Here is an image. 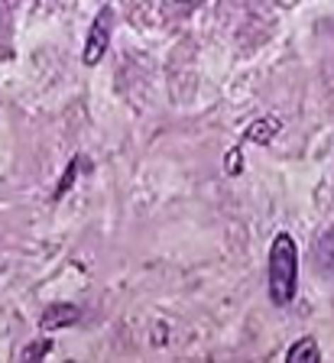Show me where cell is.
<instances>
[{
    "label": "cell",
    "instance_id": "1",
    "mask_svg": "<svg viewBox=\"0 0 334 363\" xmlns=\"http://www.w3.org/2000/svg\"><path fill=\"white\" fill-rule=\"evenodd\" d=\"M269 298L276 308H286L296 298L299 286V247L292 240V234L279 230L269 243Z\"/></svg>",
    "mask_w": 334,
    "mask_h": 363
},
{
    "label": "cell",
    "instance_id": "2",
    "mask_svg": "<svg viewBox=\"0 0 334 363\" xmlns=\"http://www.w3.org/2000/svg\"><path fill=\"white\" fill-rule=\"evenodd\" d=\"M111 33H114V10L104 7V10H98V16H94V23H91V30H88V39H84L82 62L88 68L98 65V62L104 59V52L111 49Z\"/></svg>",
    "mask_w": 334,
    "mask_h": 363
},
{
    "label": "cell",
    "instance_id": "3",
    "mask_svg": "<svg viewBox=\"0 0 334 363\" xmlns=\"http://www.w3.org/2000/svg\"><path fill=\"white\" fill-rule=\"evenodd\" d=\"M78 318H82L78 305H72V302H55V305H49V308L39 315V328H43V331H62V328L78 325Z\"/></svg>",
    "mask_w": 334,
    "mask_h": 363
},
{
    "label": "cell",
    "instance_id": "4",
    "mask_svg": "<svg viewBox=\"0 0 334 363\" xmlns=\"http://www.w3.org/2000/svg\"><path fill=\"white\" fill-rule=\"evenodd\" d=\"M286 360L289 363H318L321 360V347H318V340L311 337H302V340H296L292 347L286 350Z\"/></svg>",
    "mask_w": 334,
    "mask_h": 363
},
{
    "label": "cell",
    "instance_id": "5",
    "mask_svg": "<svg viewBox=\"0 0 334 363\" xmlns=\"http://www.w3.org/2000/svg\"><path fill=\"white\" fill-rule=\"evenodd\" d=\"M276 133H279V121H276V117H263V121H253L250 127H247V133H243V136H247L250 143L266 146Z\"/></svg>",
    "mask_w": 334,
    "mask_h": 363
},
{
    "label": "cell",
    "instance_id": "6",
    "mask_svg": "<svg viewBox=\"0 0 334 363\" xmlns=\"http://www.w3.org/2000/svg\"><path fill=\"white\" fill-rule=\"evenodd\" d=\"M318 259H321V266H325V269H334V227L328 230L325 237H321V243H318Z\"/></svg>",
    "mask_w": 334,
    "mask_h": 363
},
{
    "label": "cell",
    "instance_id": "7",
    "mask_svg": "<svg viewBox=\"0 0 334 363\" xmlns=\"http://www.w3.org/2000/svg\"><path fill=\"white\" fill-rule=\"evenodd\" d=\"M78 169H82V159H72V162H69V169H65V175H62V182H59V189H55V201H59V198L62 195H65V191H69L72 189V185H75V175H78Z\"/></svg>",
    "mask_w": 334,
    "mask_h": 363
},
{
    "label": "cell",
    "instance_id": "8",
    "mask_svg": "<svg viewBox=\"0 0 334 363\" xmlns=\"http://www.w3.org/2000/svg\"><path fill=\"white\" fill-rule=\"evenodd\" d=\"M46 354H52V337H43L36 344H30L23 350V360H39V357H46Z\"/></svg>",
    "mask_w": 334,
    "mask_h": 363
},
{
    "label": "cell",
    "instance_id": "9",
    "mask_svg": "<svg viewBox=\"0 0 334 363\" xmlns=\"http://www.w3.org/2000/svg\"><path fill=\"white\" fill-rule=\"evenodd\" d=\"M240 156H243V152L237 150V146H234V150H228V159H224V169H228V175H237L243 169V159Z\"/></svg>",
    "mask_w": 334,
    "mask_h": 363
},
{
    "label": "cell",
    "instance_id": "10",
    "mask_svg": "<svg viewBox=\"0 0 334 363\" xmlns=\"http://www.w3.org/2000/svg\"><path fill=\"white\" fill-rule=\"evenodd\" d=\"M179 7H198V4H205V0H175Z\"/></svg>",
    "mask_w": 334,
    "mask_h": 363
}]
</instances>
